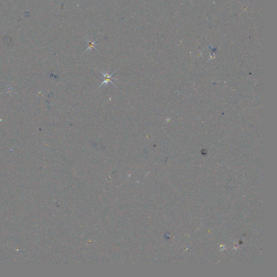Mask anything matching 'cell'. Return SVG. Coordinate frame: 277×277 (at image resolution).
I'll list each match as a JSON object with an SVG mask.
<instances>
[{
    "label": "cell",
    "mask_w": 277,
    "mask_h": 277,
    "mask_svg": "<svg viewBox=\"0 0 277 277\" xmlns=\"http://www.w3.org/2000/svg\"><path fill=\"white\" fill-rule=\"evenodd\" d=\"M100 73H101V74L103 75V81L102 82L101 84V85H100V86L99 87V88L100 87H101V86H102V85H103L104 84H106V85H108V83H110V84H112L113 86H115V85H114V84L113 83V82L112 81V79H115V78H113V77H112V75H113V74L114 73V72H113L112 73H111L110 74H108V73H103V72H100Z\"/></svg>",
    "instance_id": "obj_1"
},
{
    "label": "cell",
    "mask_w": 277,
    "mask_h": 277,
    "mask_svg": "<svg viewBox=\"0 0 277 277\" xmlns=\"http://www.w3.org/2000/svg\"><path fill=\"white\" fill-rule=\"evenodd\" d=\"M95 41L92 42H89V41L88 42V48L86 49V51H87V50H91V49H93V48L96 49V48H95V46H96V45L95 44ZM86 51H85V52H86Z\"/></svg>",
    "instance_id": "obj_2"
}]
</instances>
